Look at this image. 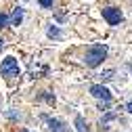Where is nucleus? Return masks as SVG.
I'll use <instances>...</instances> for the list:
<instances>
[{"instance_id": "obj_3", "label": "nucleus", "mask_w": 132, "mask_h": 132, "mask_svg": "<svg viewBox=\"0 0 132 132\" xmlns=\"http://www.w3.org/2000/svg\"><path fill=\"white\" fill-rule=\"evenodd\" d=\"M101 15L109 25H120L124 21V13L120 6H105V9H101Z\"/></svg>"}, {"instance_id": "obj_16", "label": "nucleus", "mask_w": 132, "mask_h": 132, "mask_svg": "<svg viewBox=\"0 0 132 132\" xmlns=\"http://www.w3.org/2000/svg\"><path fill=\"white\" fill-rule=\"evenodd\" d=\"M126 111H128V113H132V101H128V103H126Z\"/></svg>"}, {"instance_id": "obj_9", "label": "nucleus", "mask_w": 132, "mask_h": 132, "mask_svg": "<svg viewBox=\"0 0 132 132\" xmlns=\"http://www.w3.org/2000/svg\"><path fill=\"white\" fill-rule=\"evenodd\" d=\"M46 36H48V38H53V40H59V38L63 36V31H61L57 25H48V29H46Z\"/></svg>"}, {"instance_id": "obj_13", "label": "nucleus", "mask_w": 132, "mask_h": 132, "mask_svg": "<svg viewBox=\"0 0 132 132\" xmlns=\"http://www.w3.org/2000/svg\"><path fill=\"white\" fill-rule=\"evenodd\" d=\"M96 109L101 111V113H105V111H111V103H103V101H98Z\"/></svg>"}, {"instance_id": "obj_10", "label": "nucleus", "mask_w": 132, "mask_h": 132, "mask_svg": "<svg viewBox=\"0 0 132 132\" xmlns=\"http://www.w3.org/2000/svg\"><path fill=\"white\" fill-rule=\"evenodd\" d=\"M115 73H118L115 69H105V71H101V73H98V78H101V84H103V82H111V80H115Z\"/></svg>"}, {"instance_id": "obj_5", "label": "nucleus", "mask_w": 132, "mask_h": 132, "mask_svg": "<svg viewBox=\"0 0 132 132\" xmlns=\"http://www.w3.org/2000/svg\"><path fill=\"white\" fill-rule=\"evenodd\" d=\"M46 122H48V130L51 132H69V126L59 118H48Z\"/></svg>"}, {"instance_id": "obj_7", "label": "nucleus", "mask_w": 132, "mask_h": 132, "mask_svg": "<svg viewBox=\"0 0 132 132\" xmlns=\"http://www.w3.org/2000/svg\"><path fill=\"white\" fill-rule=\"evenodd\" d=\"M76 130L78 132H90V124L84 120V118H82V115H76Z\"/></svg>"}, {"instance_id": "obj_17", "label": "nucleus", "mask_w": 132, "mask_h": 132, "mask_svg": "<svg viewBox=\"0 0 132 132\" xmlns=\"http://www.w3.org/2000/svg\"><path fill=\"white\" fill-rule=\"evenodd\" d=\"M2 46H4V40H2V38H0V48H2Z\"/></svg>"}, {"instance_id": "obj_6", "label": "nucleus", "mask_w": 132, "mask_h": 132, "mask_svg": "<svg viewBox=\"0 0 132 132\" xmlns=\"http://www.w3.org/2000/svg\"><path fill=\"white\" fill-rule=\"evenodd\" d=\"M21 21H23V9L17 6L13 11V15L9 17V25H21Z\"/></svg>"}, {"instance_id": "obj_19", "label": "nucleus", "mask_w": 132, "mask_h": 132, "mask_svg": "<svg viewBox=\"0 0 132 132\" xmlns=\"http://www.w3.org/2000/svg\"><path fill=\"white\" fill-rule=\"evenodd\" d=\"M25 132H29V130H25Z\"/></svg>"}, {"instance_id": "obj_12", "label": "nucleus", "mask_w": 132, "mask_h": 132, "mask_svg": "<svg viewBox=\"0 0 132 132\" xmlns=\"http://www.w3.org/2000/svg\"><path fill=\"white\" fill-rule=\"evenodd\" d=\"M115 118H118V113H115V111H105L103 118H101V124H109V122H113Z\"/></svg>"}, {"instance_id": "obj_18", "label": "nucleus", "mask_w": 132, "mask_h": 132, "mask_svg": "<svg viewBox=\"0 0 132 132\" xmlns=\"http://www.w3.org/2000/svg\"><path fill=\"white\" fill-rule=\"evenodd\" d=\"M128 69H130V71H132V63H128Z\"/></svg>"}, {"instance_id": "obj_4", "label": "nucleus", "mask_w": 132, "mask_h": 132, "mask_svg": "<svg viewBox=\"0 0 132 132\" xmlns=\"http://www.w3.org/2000/svg\"><path fill=\"white\" fill-rule=\"evenodd\" d=\"M90 94L96 98V101L111 103V90H109L105 84H92V86H90Z\"/></svg>"}, {"instance_id": "obj_1", "label": "nucleus", "mask_w": 132, "mask_h": 132, "mask_svg": "<svg viewBox=\"0 0 132 132\" xmlns=\"http://www.w3.org/2000/svg\"><path fill=\"white\" fill-rule=\"evenodd\" d=\"M109 55V48L105 44H90L86 51H84V57H82V63L86 65V67L94 69L98 65H103V61L107 59Z\"/></svg>"}, {"instance_id": "obj_14", "label": "nucleus", "mask_w": 132, "mask_h": 132, "mask_svg": "<svg viewBox=\"0 0 132 132\" xmlns=\"http://www.w3.org/2000/svg\"><path fill=\"white\" fill-rule=\"evenodd\" d=\"M9 27V15L0 13V29H6Z\"/></svg>"}, {"instance_id": "obj_2", "label": "nucleus", "mask_w": 132, "mask_h": 132, "mask_svg": "<svg viewBox=\"0 0 132 132\" xmlns=\"http://www.w3.org/2000/svg\"><path fill=\"white\" fill-rule=\"evenodd\" d=\"M0 73H2L4 80L13 82L15 78H19L21 76V69H19V63L15 57H4L2 63H0Z\"/></svg>"}, {"instance_id": "obj_8", "label": "nucleus", "mask_w": 132, "mask_h": 132, "mask_svg": "<svg viewBox=\"0 0 132 132\" xmlns=\"http://www.w3.org/2000/svg\"><path fill=\"white\" fill-rule=\"evenodd\" d=\"M38 98H40V101H44L46 105H51V107L57 103V98H55V94H53L51 90H42V92L38 94Z\"/></svg>"}, {"instance_id": "obj_11", "label": "nucleus", "mask_w": 132, "mask_h": 132, "mask_svg": "<svg viewBox=\"0 0 132 132\" xmlns=\"http://www.w3.org/2000/svg\"><path fill=\"white\" fill-rule=\"evenodd\" d=\"M4 118L11 120V122H19V120H21V111H19V109H9V111L4 113Z\"/></svg>"}, {"instance_id": "obj_15", "label": "nucleus", "mask_w": 132, "mask_h": 132, "mask_svg": "<svg viewBox=\"0 0 132 132\" xmlns=\"http://www.w3.org/2000/svg\"><path fill=\"white\" fill-rule=\"evenodd\" d=\"M38 4L44 6V9H51L53 6V0H38Z\"/></svg>"}]
</instances>
